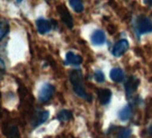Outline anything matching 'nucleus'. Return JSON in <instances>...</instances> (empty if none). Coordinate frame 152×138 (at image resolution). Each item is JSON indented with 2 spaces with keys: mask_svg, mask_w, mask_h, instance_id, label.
<instances>
[{
  "mask_svg": "<svg viewBox=\"0 0 152 138\" xmlns=\"http://www.w3.org/2000/svg\"><path fill=\"white\" fill-rule=\"evenodd\" d=\"M110 77L115 82H122L125 79V74L120 68H114L111 70Z\"/></svg>",
  "mask_w": 152,
  "mask_h": 138,
  "instance_id": "obj_12",
  "label": "nucleus"
},
{
  "mask_svg": "<svg viewBox=\"0 0 152 138\" xmlns=\"http://www.w3.org/2000/svg\"><path fill=\"white\" fill-rule=\"evenodd\" d=\"M132 134V130L129 128H122L118 134V138H129Z\"/></svg>",
  "mask_w": 152,
  "mask_h": 138,
  "instance_id": "obj_17",
  "label": "nucleus"
},
{
  "mask_svg": "<svg viewBox=\"0 0 152 138\" xmlns=\"http://www.w3.org/2000/svg\"><path fill=\"white\" fill-rule=\"evenodd\" d=\"M16 1H17L18 3H21V2H22V0H16Z\"/></svg>",
  "mask_w": 152,
  "mask_h": 138,
  "instance_id": "obj_21",
  "label": "nucleus"
},
{
  "mask_svg": "<svg viewBox=\"0 0 152 138\" xmlns=\"http://www.w3.org/2000/svg\"><path fill=\"white\" fill-rule=\"evenodd\" d=\"M83 62V58L78 55L76 54L73 52H68L66 54V62L68 64H71V65H79L81 64Z\"/></svg>",
  "mask_w": 152,
  "mask_h": 138,
  "instance_id": "obj_11",
  "label": "nucleus"
},
{
  "mask_svg": "<svg viewBox=\"0 0 152 138\" xmlns=\"http://www.w3.org/2000/svg\"><path fill=\"white\" fill-rule=\"evenodd\" d=\"M132 116V109L129 105H126L118 112V118L122 121H127Z\"/></svg>",
  "mask_w": 152,
  "mask_h": 138,
  "instance_id": "obj_13",
  "label": "nucleus"
},
{
  "mask_svg": "<svg viewBox=\"0 0 152 138\" xmlns=\"http://www.w3.org/2000/svg\"><path fill=\"white\" fill-rule=\"evenodd\" d=\"M144 3H145L146 4H151L152 0H144Z\"/></svg>",
  "mask_w": 152,
  "mask_h": 138,
  "instance_id": "obj_19",
  "label": "nucleus"
},
{
  "mask_svg": "<svg viewBox=\"0 0 152 138\" xmlns=\"http://www.w3.org/2000/svg\"><path fill=\"white\" fill-rule=\"evenodd\" d=\"M91 39H92V43L94 46H102L106 41V36H105V33L102 30L96 29L95 31H94Z\"/></svg>",
  "mask_w": 152,
  "mask_h": 138,
  "instance_id": "obj_9",
  "label": "nucleus"
},
{
  "mask_svg": "<svg viewBox=\"0 0 152 138\" xmlns=\"http://www.w3.org/2000/svg\"><path fill=\"white\" fill-rule=\"evenodd\" d=\"M139 84H140V81L135 77H130L128 79V80L126 81L125 85V89H126L127 97H131L134 95V93L137 90Z\"/></svg>",
  "mask_w": 152,
  "mask_h": 138,
  "instance_id": "obj_6",
  "label": "nucleus"
},
{
  "mask_svg": "<svg viewBox=\"0 0 152 138\" xmlns=\"http://www.w3.org/2000/svg\"><path fill=\"white\" fill-rule=\"evenodd\" d=\"M94 79L98 83H102L105 80V76L102 70H97L94 73Z\"/></svg>",
  "mask_w": 152,
  "mask_h": 138,
  "instance_id": "obj_18",
  "label": "nucleus"
},
{
  "mask_svg": "<svg viewBox=\"0 0 152 138\" xmlns=\"http://www.w3.org/2000/svg\"><path fill=\"white\" fill-rule=\"evenodd\" d=\"M48 118H49V112H48V111L39 112H37V113L35 115L34 119L32 120V126H33L34 128L38 127V126H40L41 124L45 123V122L47 120Z\"/></svg>",
  "mask_w": 152,
  "mask_h": 138,
  "instance_id": "obj_8",
  "label": "nucleus"
},
{
  "mask_svg": "<svg viewBox=\"0 0 152 138\" xmlns=\"http://www.w3.org/2000/svg\"><path fill=\"white\" fill-rule=\"evenodd\" d=\"M111 96H112V93H111V91L110 89L103 88V89L98 90V99H99V102L102 104H103V105H106V104H108L110 102Z\"/></svg>",
  "mask_w": 152,
  "mask_h": 138,
  "instance_id": "obj_10",
  "label": "nucleus"
},
{
  "mask_svg": "<svg viewBox=\"0 0 152 138\" xmlns=\"http://www.w3.org/2000/svg\"><path fill=\"white\" fill-rule=\"evenodd\" d=\"M69 79H70V82L73 87V90L75 91L76 95L84 99L91 101V96L87 95L86 88H85L84 79H83V74H82L81 70H72L69 74Z\"/></svg>",
  "mask_w": 152,
  "mask_h": 138,
  "instance_id": "obj_1",
  "label": "nucleus"
},
{
  "mask_svg": "<svg viewBox=\"0 0 152 138\" xmlns=\"http://www.w3.org/2000/svg\"><path fill=\"white\" fill-rule=\"evenodd\" d=\"M149 131H150V133H151V134L152 135V127L151 128H150V130H149Z\"/></svg>",
  "mask_w": 152,
  "mask_h": 138,
  "instance_id": "obj_20",
  "label": "nucleus"
},
{
  "mask_svg": "<svg viewBox=\"0 0 152 138\" xmlns=\"http://www.w3.org/2000/svg\"><path fill=\"white\" fill-rule=\"evenodd\" d=\"M54 91H55V88L53 85L51 84H45L39 93H38V100L41 102V103H46L48 102L53 95L54 94Z\"/></svg>",
  "mask_w": 152,
  "mask_h": 138,
  "instance_id": "obj_3",
  "label": "nucleus"
},
{
  "mask_svg": "<svg viewBox=\"0 0 152 138\" xmlns=\"http://www.w3.org/2000/svg\"><path fill=\"white\" fill-rule=\"evenodd\" d=\"M129 48V42L126 39H121L117 42L112 49V54L116 57L123 55Z\"/></svg>",
  "mask_w": 152,
  "mask_h": 138,
  "instance_id": "obj_5",
  "label": "nucleus"
},
{
  "mask_svg": "<svg viewBox=\"0 0 152 138\" xmlns=\"http://www.w3.org/2000/svg\"><path fill=\"white\" fill-rule=\"evenodd\" d=\"M69 4L76 12H81L84 10V4L82 0H69Z\"/></svg>",
  "mask_w": 152,
  "mask_h": 138,
  "instance_id": "obj_14",
  "label": "nucleus"
},
{
  "mask_svg": "<svg viewBox=\"0 0 152 138\" xmlns=\"http://www.w3.org/2000/svg\"><path fill=\"white\" fill-rule=\"evenodd\" d=\"M9 31V24L5 20H2L0 22V38L3 39Z\"/></svg>",
  "mask_w": 152,
  "mask_h": 138,
  "instance_id": "obj_16",
  "label": "nucleus"
},
{
  "mask_svg": "<svg viewBox=\"0 0 152 138\" xmlns=\"http://www.w3.org/2000/svg\"><path fill=\"white\" fill-rule=\"evenodd\" d=\"M36 25H37V29L40 34H45V33L49 32L52 29L51 22L43 18L37 19L36 21Z\"/></svg>",
  "mask_w": 152,
  "mask_h": 138,
  "instance_id": "obj_7",
  "label": "nucleus"
},
{
  "mask_svg": "<svg viewBox=\"0 0 152 138\" xmlns=\"http://www.w3.org/2000/svg\"><path fill=\"white\" fill-rule=\"evenodd\" d=\"M135 29L140 35L152 32V21L146 16H139L135 21Z\"/></svg>",
  "mask_w": 152,
  "mask_h": 138,
  "instance_id": "obj_2",
  "label": "nucleus"
},
{
  "mask_svg": "<svg viewBox=\"0 0 152 138\" xmlns=\"http://www.w3.org/2000/svg\"><path fill=\"white\" fill-rule=\"evenodd\" d=\"M57 9H58L59 14L61 16V19L64 22V24L69 29H72L73 28V19H72V16H71L70 12L67 9V7L65 5L61 4V5H59L57 7Z\"/></svg>",
  "mask_w": 152,
  "mask_h": 138,
  "instance_id": "obj_4",
  "label": "nucleus"
},
{
  "mask_svg": "<svg viewBox=\"0 0 152 138\" xmlns=\"http://www.w3.org/2000/svg\"><path fill=\"white\" fill-rule=\"evenodd\" d=\"M71 117H72V113H71L70 111H68V110H62L57 115V119L60 121H67V120H69L71 119Z\"/></svg>",
  "mask_w": 152,
  "mask_h": 138,
  "instance_id": "obj_15",
  "label": "nucleus"
}]
</instances>
